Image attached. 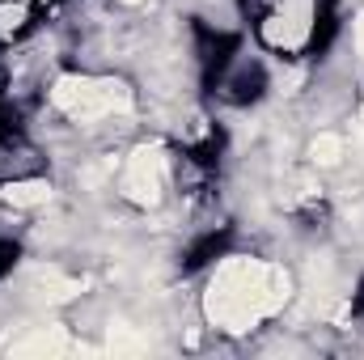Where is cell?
Here are the masks:
<instances>
[{
  "label": "cell",
  "mask_w": 364,
  "mask_h": 360,
  "mask_svg": "<svg viewBox=\"0 0 364 360\" xmlns=\"http://www.w3.org/2000/svg\"><path fill=\"white\" fill-rule=\"evenodd\" d=\"M288 271L263 263V259H229L220 263L212 284H208V297H203V309L216 327L242 335L250 327H259L263 318H272L284 309L288 301Z\"/></svg>",
  "instance_id": "cell-1"
},
{
  "label": "cell",
  "mask_w": 364,
  "mask_h": 360,
  "mask_svg": "<svg viewBox=\"0 0 364 360\" xmlns=\"http://www.w3.org/2000/svg\"><path fill=\"white\" fill-rule=\"evenodd\" d=\"M51 102L68 115V119H81L93 123L102 115H114V110H132V90L123 81H90V77H60Z\"/></svg>",
  "instance_id": "cell-2"
},
{
  "label": "cell",
  "mask_w": 364,
  "mask_h": 360,
  "mask_svg": "<svg viewBox=\"0 0 364 360\" xmlns=\"http://www.w3.org/2000/svg\"><path fill=\"white\" fill-rule=\"evenodd\" d=\"M161 191H166V149L161 144H140L127 157L123 195L132 203H140V208H157L161 203Z\"/></svg>",
  "instance_id": "cell-3"
},
{
  "label": "cell",
  "mask_w": 364,
  "mask_h": 360,
  "mask_svg": "<svg viewBox=\"0 0 364 360\" xmlns=\"http://www.w3.org/2000/svg\"><path fill=\"white\" fill-rule=\"evenodd\" d=\"M55 352H68V335L60 327H38L34 335L13 344V356H55Z\"/></svg>",
  "instance_id": "cell-4"
},
{
  "label": "cell",
  "mask_w": 364,
  "mask_h": 360,
  "mask_svg": "<svg viewBox=\"0 0 364 360\" xmlns=\"http://www.w3.org/2000/svg\"><path fill=\"white\" fill-rule=\"evenodd\" d=\"M0 199H4L9 208H38V203H47V199H51V186H47L43 179L4 182V186H0Z\"/></svg>",
  "instance_id": "cell-5"
},
{
  "label": "cell",
  "mask_w": 364,
  "mask_h": 360,
  "mask_svg": "<svg viewBox=\"0 0 364 360\" xmlns=\"http://www.w3.org/2000/svg\"><path fill=\"white\" fill-rule=\"evenodd\" d=\"M77 292H85V280H68V275H55V271L38 275V297L43 301H68Z\"/></svg>",
  "instance_id": "cell-6"
},
{
  "label": "cell",
  "mask_w": 364,
  "mask_h": 360,
  "mask_svg": "<svg viewBox=\"0 0 364 360\" xmlns=\"http://www.w3.org/2000/svg\"><path fill=\"white\" fill-rule=\"evenodd\" d=\"M309 157H314L318 166H339V157H343V140L331 136V132H322V136L309 144Z\"/></svg>",
  "instance_id": "cell-7"
},
{
  "label": "cell",
  "mask_w": 364,
  "mask_h": 360,
  "mask_svg": "<svg viewBox=\"0 0 364 360\" xmlns=\"http://www.w3.org/2000/svg\"><path fill=\"white\" fill-rule=\"evenodd\" d=\"M110 352H144V339H136L127 327H110Z\"/></svg>",
  "instance_id": "cell-8"
},
{
  "label": "cell",
  "mask_w": 364,
  "mask_h": 360,
  "mask_svg": "<svg viewBox=\"0 0 364 360\" xmlns=\"http://www.w3.org/2000/svg\"><path fill=\"white\" fill-rule=\"evenodd\" d=\"M21 21H26V4L21 0L17 4H0V38H9Z\"/></svg>",
  "instance_id": "cell-9"
},
{
  "label": "cell",
  "mask_w": 364,
  "mask_h": 360,
  "mask_svg": "<svg viewBox=\"0 0 364 360\" xmlns=\"http://www.w3.org/2000/svg\"><path fill=\"white\" fill-rule=\"evenodd\" d=\"M356 51L364 55V13H360V21H356Z\"/></svg>",
  "instance_id": "cell-10"
},
{
  "label": "cell",
  "mask_w": 364,
  "mask_h": 360,
  "mask_svg": "<svg viewBox=\"0 0 364 360\" xmlns=\"http://www.w3.org/2000/svg\"><path fill=\"white\" fill-rule=\"evenodd\" d=\"M123 4H136V0H123Z\"/></svg>",
  "instance_id": "cell-11"
}]
</instances>
